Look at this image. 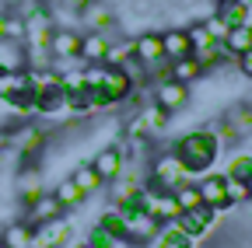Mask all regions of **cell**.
Instances as JSON below:
<instances>
[{
	"mask_svg": "<svg viewBox=\"0 0 252 248\" xmlns=\"http://www.w3.org/2000/svg\"><path fill=\"white\" fill-rule=\"evenodd\" d=\"M217 154H220V143H217V137L210 130H189V133H182L175 140V158L189 168V175L214 168Z\"/></svg>",
	"mask_w": 252,
	"mask_h": 248,
	"instance_id": "cell-1",
	"label": "cell"
},
{
	"mask_svg": "<svg viewBox=\"0 0 252 248\" xmlns=\"http://www.w3.org/2000/svg\"><path fill=\"white\" fill-rule=\"evenodd\" d=\"M214 220H217V210H210V206L200 203V206H193V210H182L172 224H175L182 234H189V238H203V234L214 231Z\"/></svg>",
	"mask_w": 252,
	"mask_h": 248,
	"instance_id": "cell-2",
	"label": "cell"
},
{
	"mask_svg": "<svg viewBox=\"0 0 252 248\" xmlns=\"http://www.w3.org/2000/svg\"><path fill=\"white\" fill-rule=\"evenodd\" d=\"M11 150L18 154L21 161L39 158V154L46 150V133H42L39 126H28V122H21L18 130H11Z\"/></svg>",
	"mask_w": 252,
	"mask_h": 248,
	"instance_id": "cell-3",
	"label": "cell"
},
{
	"mask_svg": "<svg viewBox=\"0 0 252 248\" xmlns=\"http://www.w3.org/2000/svg\"><path fill=\"white\" fill-rule=\"evenodd\" d=\"M81 25L88 28V32H112V25H116V7H112V0H88V4L77 11Z\"/></svg>",
	"mask_w": 252,
	"mask_h": 248,
	"instance_id": "cell-4",
	"label": "cell"
},
{
	"mask_svg": "<svg viewBox=\"0 0 252 248\" xmlns=\"http://www.w3.org/2000/svg\"><path fill=\"white\" fill-rule=\"evenodd\" d=\"M196 189H200V203L217 210V213H231L235 203L228 199V189H224V175H203L196 182Z\"/></svg>",
	"mask_w": 252,
	"mask_h": 248,
	"instance_id": "cell-5",
	"label": "cell"
},
{
	"mask_svg": "<svg viewBox=\"0 0 252 248\" xmlns=\"http://www.w3.org/2000/svg\"><path fill=\"white\" fill-rule=\"evenodd\" d=\"M67 238H70V220H63V217L32 227V248H63Z\"/></svg>",
	"mask_w": 252,
	"mask_h": 248,
	"instance_id": "cell-6",
	"label": "cell"
},
{
	"mask_svg": "<svg viewBox=\"0 0 252 248\" xmlns=\"http://www.w3.org/2000/svg\"><path fill=\"white\" fill-rule=\"evenodd\" d=\"M56 217H63V206H60V199H56L53 193L35 196L32 203H25V210H21V220H25L28 227L46 224V220H56Z\"/></svg>",
	"mask_w": 252,
	"mask_h": 248,
	"instance_id": "cell-7",
	"label": "cell"
},
{
	"mask_svg": "<svg viewBox=\"0 0 252 248\" xmlns=\"http://www.w3.org/2000/svg\"><path fill=\"white\" fill-rule=\"evenodd\" d=\"M133 56L144 63V70L158 67V63H165V49H161V32H140L133 35Z\"/></svg>",
	"mask_w": 252,
	"mask_h": 248,
	"instance_id": "cell-8",
	"label": "cell"
},
{
	"mask_svg": "<svg viewBox=\"0 0 252 248\" xmlns=\"http://www.w3.org/2000/svg\"><path fill=\"white\" fill-rule=\"evenodd\" d=\"M49 53H53V59L84 63L81 59V32H74V28H56L53 39H49Z\"/></svg>",
	"mask_w": 252,
	"mask_h": 248,
	"instance_id": "cell-9",
	"label": "cell"
},
{
	"mask_svg": "<svg viewBox=\"0 0 252 248\" xmlns=\"http://www.w3.org/2000/svg\"><path fill=\"white\" fill-rule=\"evenodd\" d=\"M154 105L158 109H165L168 115L186 109L189 105V87L179 84V81H161V84H154Z\"/></svg>",
	"mask_w": 252,
	"mask_h": 248,
	"instance_id": "cell-10",
	"label": "cell"
},
{
	"mask_svg": "<svg viewBox=\"0 0 252 248\" xmlns=\"http://www.w3.org/2000/svg\"><path fill=\"white\" fill-rule=\"evenodd\" d=\"M123 165H126V158H123V150H119L116 143H112V147H102V150L91 158V168L98 171V178H102V182L119 178V175H123Z\"/></svg>",
	"mask_w": 252,
	"mask_h": 248,
	"instance_id": "cell-11",
	"label": "cell"
},
{
	"mask_svg": "<svg viewBox=\"0 0 252 248\" xmlns=\"http://www.w3.org/2000/svg\"><path fill=\"white\" fill-rule=\"evenodd\" d=\"M14 193H18L21 203H32L35 196L46 193V175H42L39 168H21V171L14 175Z\"/></svg>",
	"mask_w": 252,
	"mask_h": 248,
	"instance_id": "cell-12",
	"label": "cell"
},
{
	"mask_svg": "<svg viewBox=\"0 0 252 248\" xmlns=\"http://www.w3.org/2000/svg\"><path fill=\"white\" fill-rule=\"evenodd\" d=\"M161 49H165V59H168V63H172V59H182V56L193 53L186 28H165V32H161Z\"/></svg>",
	"mask_w": 252,
	"mask_h": 248,
	"instance_id": "cell-13",
	"label": "cell"
},
{
	"mask_svg": "<svg viewBox=\"0 0 252 248\" xmlns=\"http://www.w3.org/2000/svg\"><path fill=\"white\" fill-rule=\"evenodd\" d=\"M109 35L105 32H81V59H84V63H102V59H105V49H109Z\"/></svg>",
	"mask_w": 252,
	"mask_h": 248,
	"instance_id": "cell-14",
	"label": "cell"
},
{
	"mask_svg": "<svg viewBox=\"0 0 252 248\" xmlns=\"http://www.w3.org/2000/svg\"><path fill=\"white\" fill-rule=\"evenodd\" d=\"M168 77L179 81V84H186V87H193L203 77V67L196 63L193 56H182V59H172V63H168Z\"/></svg>",
	"mask_w": 252,
	"mask_h": 248,
	"instance_id": "cell-15",
	"label": "cell"
},
{
	"mask_svg": "<svg viewBox=\"0 0 252 248\" xmlns=\"http://www.w3.org/2000/svg\"><path fill=\"white\" fill-rule=\"evenodd\" d=\"M0 245L4 248H32V227L25 220H11L0 227Z\"/></svg>",
	"mask_w": 252,
	"mask_h": 248,
	"instance_id": "cell-16",
	"label": "cell"
},
{
	"mask_svg": "<svg viewBox=\"0 0 252 248\" xmlns=\"http://www.w3.org/2000/svg\"><path fill=\"white\" fill-rule=\"evenodd\" d=\"M28 59H25V42H11V39H0V70H25Z\"/></svg>",
	"mask_w": 252,
	"mask_h": 248,
	"instance_id": "cell-17",
	"label": "cell"
},
{
	"mask_svg": "<svg viewBox=\"0 0 252 248\" xmlns=\"http://www.w3.org/2000/svg\"><path fill=\"white\" fill-rule=\"evenodd\" d=\"M154 248H193V238H189V234H182V231H179V227L168 220V224H161V231H158Z\"/></svg>",
	"mask_w": 252,
	"mask_h": 248,
	"instance_id": "cell-18",
	"label": "cell"
},
{
	"mask_svg": "<svg viewBox=\"0 0 252 248\" xmlns=\"http://www.w3.org/2000/svg\"><path fill=\"white\" fill-rule=\"evenodd\" d=\"M70 178H74V185H77V189H81L84 196H94V193H98V189H102V185H105V182L98 178V171H94L91 165H77Z\"/></svg>",
	"mask_w": 252,
	"mask_h": 248,
	"instance_id": "cell-19",
	"label": "cell"
},
{
	"mask_svg": "<svg viewBox=\"0 0 252 248\" xmlns=\"http://www.w3.org/2000/svg\"><path fill=\"white\" fill-rule=\"evenodd\" d=\"M53 196L60 199V206H63V210H77V206L84 203V193H81L77 185H74V178H67V182H60L56 189H53Z\"/></svg>",
	"mask_w": 252,
	"mask_h": 248,
	"instance_id": "cell-20",
	"label": "cell"
},
{
	"mask_svg": "<svg viewBox=\"0 0 252 248\" xmlns=\"http://www.w3.org/2000/svg\"><path fill=\"white\" fill-rule=\"evenodd\" d=\"M224 46H228V53L231 56H242V53H249L252 49V28H231L228 32V39H224Z\"/></svg>",
	"mask_w": 252,
	"mask_h": 248,
	"instance_id": "cell-21",
	"label": "cell"
},
{
	"mask_svg": "<svg viewBox=\"0 0 252 248\" xmlns=\"http://www.w3.org/2000/svg\"><path fill=\"white\" fill-rule=\"evenodd\" d=\"M172 196H175L179 210H193V206H200V189H196V182H182L179 189H172Z\"/></svg>",
	"mask_w": 252,
	"mask_h": 248,
	"instance_id": "cell-22",
	"label": "cell"
},
{
	"mask_svg": "<svg viewBox=\"0 0 252 248\" xmlns=\"http://www.w3.org/2000/svg\"><path fill=\"white\" fill-rule=\"evenodd\" d=\"M25 35H28V25H25V18L7 11V18H4V39H11V42H25Z\"/></svg>",
	"mask_w": 252,
	"mask_h": 248,
	"instance_id": "cell-23",
	"label": "cell"
},
{
	"mask_svg": "<svg viewBox=\"0 0 252 248\" xmlns=\"http://www.w3.org/2000/svg\"><path fill=\"white\" fill-rule=\"evenodd\" d=\"M224 189H228V199H231L235 206H245V203H249V185H245V178L224 175Z\"/></svg>",
	"mask_w": 252,
	"mask_h": 248,
	"instance_id": "cell-24",
	"label": "cell"
},
{
	"mask_svg": "<svg viewBox=\"0 0 252 248\" xmlns=\"http://www.w3.org/2000/svg\"><path fill=\"white\" fill-rule=\"evenodd\" d=\"M200 25H203V28H207V35H210V39H214V42H224V39H228V32H231V28H228V25H224V18H220V14H217V11H214V14H210V18H203V21H200Z\"/></svg>",
	"mask_w": 252,
	"mask_h": 248,
	"instance_id": "cell-25",
	"label": "cell"
},
{
	"mask_svg": "<svg viewBox=\"0 0 252 248\" xmlns=\"http://www.w3.org/2000/svg\"><path fill=\"white\" fill-rule=\"evenodd\" d=\"M217 14L224 18V25H228V28H242V25H245V7H242V4H235V0H231V4H220V7H217Z\"/></svg>",
	"mask_w": 252,
	"mask_h": 248,
	"instance_id": "cell-26",
	"label": "cell"
},
{
	"mask_svg": "<svg viewBox=\"0 0 252 248\" xmlns=\"http://www.w3.org/2000/svg\"><path fill=\"white\" fill-rule=\"evenodd\" d=\"M231 178H252V154H235L231 165H228Z\"/></svg>",
	"mask_w": 252,
	"mask_h": 248,
	"instance_id": "cell-27",
	"label": "cell"
},
{
	"mask_svg": "<svg viewBox=\"0 0 252 248\" xmlns=\"http://www.w3.org/2000/svg\"><path fill=\"white\" fill-rule=\"evenodd\" d=\"M186 35H189V46H193V49H203V46H210V42H214L200 21H196V25H186Z\"/></svg>",
	"mask_w": 252,
	"mask_h": 248,
	"instance_id": "cell-28",
	"label": "cell"
},
{
	"mask_svg": "<svg viewBox=\"0 0 252 248\" xmlns=\"http://www.w3.org/2000/svg\"><path fill=\"white\" fill-rule=\"evenodd\" d=\"M235 70H238L242 77H249V81H252V49H249V53H242V56H235Z\"/></svg>",
	"mask_w": 252,
	"mask_h": 248,
	"instance_id": "cell-29",
	"label": "cell"
},
{
	"mask_svg": "<svg viewBox=\"0 0 252 248\" xmlns=\"http://www.w3.org/2000/svg\"><path fill=\"white\" fill-rule=\"evenodd\" d=\"M11 150V130H0V154Z\"/></svg>",
	"mask_w": 252,
	"mask_h": 248,
	"instance_id": "cell-30",
	"label": "cell"
},
{
	"mask_svg": "<svg viewBox=\"0 0 252 248\" xmlns=\"http://www.w3.org/2000/svg\"><path fill=\"white\" fill-rule=\"evenodd\" d=\"M67 248H91V245H88V241H84V238H77V241H70V245H67Z\"/></svg>",
	"mask_w": 252,
	"mask_h": 248,
	"instance_id": "cell-31",
	"label": "cell"
},
{
	"mask_svg": "<svg viewBox=\"0 0 252 248\" xmlns=\"http://www.w3.org/2000/svg\"><path fill=\"white\" fill-rule=\"evenodd\" d=\"M245 28H252V4L245 7Z\"/></svg>",
	"mask_w": 252,
	"mask_h": 248,
	"instance_id": "cell-32",
	"label": "cell"
},
{
	"mask_svg": "<svg viewBox=\"0 0 252 248\" xmlns=\"http://www.w3.org/2000/svg\"><path fill=\"white\" fill-rule=\"evenodd\" d=\"M4 18H7V11H0V39H4Z\"/></svg>",
	"mask_w": 252,
	"mask_h": 248,
	"instance_id": "cell-33",
	"label": "cell"
},
{
	"mask_svg": "<svg viewBox=\"0 0 252 248\" xmlns=\"http://www.w3.org/2000/svg\"><path fill=\"white\" fill-rule=\"evenodd\" d=\"M245 185H249V203H252V178H245Z\"/></svg>",
	"mask_w": 252,
	"mask_h": 248,
	"instance_id": "cell-34",
	"label": "cell"
},
{
	"mask_svg": "<svg viewBox=\"0 0 252 248\" xmlns=\"http://www.w3.org/2000/svg\"><path fill=\"white\" fill-rule=\"evenodd\" d=\"M235 4H242V7H249V4H252V0H235Z\"/></svg>",
	"mask_w": 252,
	"mask_h": 248,
	"instance_id": "cell-35",
	"label": "cell"
},
{
	"mask_svg": "<svg viewBox=\"0 0 252 248\" xmlns=\"http://www.w3.org/2000/svg\"><path fill=\"white\" fill-rule=\"evenodd\" d=\"M214 4H217V7H220V4H231V0H214Z\"/></svg>",
	"mask_w": 252,
	"mask_h": 248,
	"instance_id": "cell-36",
	"label": "cell"
},
{
	"mask_svg": "<svg viewBox=\"0 0 252 248\" xmlns=\"http://www.w3.org/2000/svg\"><path fill=\"white\" fill-rule=\"evenodd\" d=\"M11 4H28V0H11Z\"/></svg>",
	"mask_w": 252,
	"mask_h": 248,
	"instance_id": "cell-37",
	"label": "cell"
},
{
	"mask_svg": "<svg viewBox=\"0 0 252 248\" xmlns=\"http://www.w3.org/2000/svg\"><path fill=\"white\" fill-rule=\"evenodd\" d=\"M0 248H4V245H0Z\"/></svg>",
	"mask_w": 252,
	"mask_h": 248,
	"instance_id": "cell-38",
	"label": "cell"
}]
</instances>
